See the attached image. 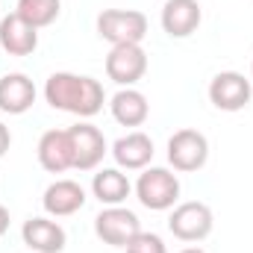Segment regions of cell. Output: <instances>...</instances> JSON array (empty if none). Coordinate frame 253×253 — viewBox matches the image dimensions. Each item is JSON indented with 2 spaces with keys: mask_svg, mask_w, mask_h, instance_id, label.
I'll return each instance as SVG.
<instances>
[{
  "mask_svg": "<svg viewBox=\"0 0 253 253\" xmlns=\"http://www.w3.org/2000/svg\"><path fill=\"white\" fill-rule=\"evenodd\" d=\"M109 112L121 126H141L150 115V103L138 88H121L109 100Z\"/></svg>",
  "mask_w": 253,
  "mask_h": 253,
  "instance_id": "e0dca14e",
  "label": "cell"
},
{
  "mask_svg": "<svg viewBox=\"0 0 253 253\" xmlns=\"http://www.w3.org/2000/svg\"><path fill=\"white\" fill-rule=\"evenodd\" d=\"M251 77H253V65H251Z\"/></svg>",
  "mask_w": 253,
  "mask_h": 253,
  "instance_id": "cb8c5ba5",
  "label": "cell"
},
{
  "mask_svg": "<svg viewBox=\"0 0 253 253\" xmlns=\"http://www.w3.org/2000/svg\"><path fill=\"white\" fill-rule=\"evenodd\" d=\"M68 132H71V147H74V168L77 171H94L103 162V156L109 153L103 132L88 121L68 126Z\"/></svg>",
  "mask_w": 253,
  "mask_h": 253,
  "instance_id": "9c48e42d",
  "label": "cell"
},
{
  "mask_svg": "<svg viewBox=\"0 0 253 253\" xmlns=\"http://www.w3.org/2000/svg\"><path fill=\"white\" fill-rule=\"evenodd\" d=\"M209 159V141L200 129H177L168 138V162L174 165V171L191 174L200 171Z\"/></svg>",
  "mask_w": 253,
  "mask_h": 253,
  "instance_id": "8992f818",
  "label": "cell"
},
{
  "mask_svg": "<svg viewBox=\"0 0 253 253\" xmlns=\"http://www.w3.org/2000/svg\"><path fill=\"white\" fill-rule=\"evenodd\" d=\"M44 100L59 112H71L77 118H91V115H97L103 109L106 91L94 77L56 71L44 83Z\"/></svg>",
  "mask_w": 253,
  "mask_h": 253,
  "instance_id": "6da1fadb",
  "label": "cell"
},
{
  "mask_svg": "<svg viewBox=\"0 0 253 253\" xmlns=\"http://www.w3.org/2000/svg\"><path fill=\"white\" fill-rule=\"evenodd\" d=\"M112 156L124 171H144L153 159V138L141 129H132L112 144Z\"/></svg>",
  "mask_w": 253,
  "mask_h": 253,
  "instance_id": "4fadbf2b",
  "label": "cell"
},
{
  "mask_svg": "<svg viewBox=\"0 0 253 253\" xmlns=\"http://www.w3.org/2000/svg\"><path fill=\"white\" fill-rule=\"evenodd\" d=\"M147 74V53L141 44H115L106 56V77L121 88H132Z\"/></svg>",
  "mask_w": 253,
  "mask_h": 253,
  "instance_id": "ba28073f",
  "label": "cell"
},
{
  "mask_svg": "<svg viewBox=\"0 0 253 253\" xmlns=\"http://www.w3.org/2000/svg\"><path fill=\"white\" fill-rule=\"evenodd\" d=\"M21 239L30 248V253H62L68 245L62 224L50 218H30L21 227Z\"/></svg>",
  "mask_w": 253,
  "mask_h": 253,
  "instance_id": "30bf717a",
  "label": "cell"
},
{
  "mask_svg": "<svg viewBox=\"0 0 253 253\" xmlns=\"http://www.w3.org/2000/svg\"><path fill=\"white\" fill-rule=\"evenodd\" d=\"M141 233V221L126 206H106L94 218V236L109 248H126Z\"/></svg>",
  "mask_w": 253,
  "mask_h": 253,
  "instance_id": "5b68a950",
  "label": "cell"
},
{
  "mask_svg": "<svg viewBox=\"0 0 253 253\" xmlns=\"http://www.w3.org/2000/svg\"><path fill=\"white\" fill-rule=\"evenodd\" d=\"M180 253H206V251H200V248H183Z\"/></svg>",
  "mask_w": 253,
  "mask_h": 253,
  "instance_id": "603a6c76",
  "label": "cell"
},
{
  "mask_svg": "<svg viewBox=\"0 0 253 253\" xmlns=\"http://www.w3.org/2000/svg\"><path fill=\"white\" fill-rule=\"evenodd\" d=\"M33 103H36V83L27 74L15 71L0 77V112L24 115L27 109H33Z\"/></svg>",
  "mask_w": 253,
  "mask_h": 253,
  "instance_id": "9a60e30c",
  "label": "cell"
},
{
  "mask_svg": "<svg viewBox=\"0 0 253 253\" xmlns=\"http://www.w3.org/2000/svg\"><path fill=\"white\" fill-rule=\"evenodd\" d=\"M9 144H12V132H9V126L0 121V159L6 156V150H9Z\"/></svg>",
  "mask_w": 253,
  "mask_h": 253,
  "instance_id": "44dd1931",
  "label": "cell"
},
{
  "mask_svg": "<svg viewBox=\"0 0 253 253\" xmlns=\"http://www.w3.org/2000/svg\"><path fill=\"white\" fill-rule=\"evenodd\" d=\"M39 165L50 174H62L74 168V147H71V132L68 129H47L39 138Z\"/></svg>",
  "mask_w": 253,
  "mask_h": 253,
  "instance_id": "7c38bea8",
  "label": "cell"
},
{
  "mask_svg": "<svg viewBox=\"0 0 253 253\" xmlns=\"http://www.w3.org/2000/svg\"><path fill=\"white\" fill-rule=\"evenodd\" d=\"M215 227V218H212V209L200 200H186V203H177L171 218H168V230L174 233V239L180 242H203Z\"/></svg>",
  "mask_w": 253,
  "mask_h": 253,
  "instance_id": "277c9868",
  "label": "cell"
},
{
  "mask_svg": "<svg viewBox=\"0 0 253 253\" xmlns=\"http://www.w3.org/2000/svg\"><path fill=\"white\" fill-rule=\"evenodd\" d=\"M124 251L126 253H168V248H165L162 236H156V233H144V230H141Z\"/></svg>",
  "mask_w": 253,
  "mask_h": 253,
  "instance_id": "ffe728a7",
  "label": "cell"
},
{
  "mask_svg": "<svg viewBox=\"0 0 253 253\" xmlns=\"http://www.w3.org/2000/svg\"><path fill=\"white\" fill-rule=\"evenodd\" d=\"M97 36L115 44H141L147 36V15L138 9H103L97 15Z\"/></svg>",
  "mask_w": 253,
  "mask_h": 253,
  "instance_id": "3957f363",
  "label": "cell"
},
{
  "mask_svg": "<svg viewBox=\"0 0 253 253\" xmlns=\"http://www.w3.org/2000/svg\"><path fill=\"white\" fill-rule=\"evenodd\" d=\"M6 230H9V209L0 203V236H6Z\"/></svg>",
  "mask_w": 253,
  "mask_h": 253,
  "instance_id": "7402d4cb",
  "label": "cell"
},
{
  "mask_svg": "<svg viewBox=\"0 0 253 253\" xmlns=\"http://www.w3.org/2000/svg\"><path fill=\"white\" fill-rule=\"evenodd\" d=\"M159 21L171 39H189L191 33H197L203 21V9L197 0H165Z\"/></svg>",
  "mask_w": 253,
  "mask_h": 253,
  "instance_id": "8fae6325",
  "label": "cell"
},
{
  "mask_svg": "<svg viewBox=\"0 0 253 253\" xmlns=\"http://www.w3.org/2000/svg\"><path fill=\"white\" fill-rule=\"evenodd\" d=\"M15 12H18L27 24H33L36 30H42V27H50V24L59 18L62 0H18Z\"/></svg>",
  "mask_w": 253,
  "mask_h": 253,
  "instance_id": "d6986e66",
  "label": "cell"
},
{
  "mask_svg": "<svg viewBox=\"0 0 253 253\" xmlns=\"http://www.w3.org/2000/svg\"><path fill=\"white\" fill-rule=\"evenodd\" d=\"M132 191V183L126 180L121 168H103L94 174L91 180V194L103 203V206H121Z\"/></svg>",
  "mask_w": 253,
  "mask_h": 253,
  "instance_id": "ac0fdd59",
  "label": "cell"
},
{
  "mask_svg": "<svg viewBox=\"0 0 253 253\" xmlns=\"http://www.w3.org/2000/svg\"><path fill=\"white\" fill-rule=\"evenodd\" d=\"M0 47L9 56H30L39 47V30L27 24L18 12H12L0 21Z\"/></svg>",
  "mask_w": 253,
  "mask_h": 253,
  "instance_id": "5bb4252c",
  "label": "cell"
},
{
  "mask_svg": "<svg viewBox=\"0 0 253 253\" xmlns=\"http://www.w3.org/2000/svg\"><path fill=\"white\" fill-rule=\"evenodd\" d=\"M42 206L50 218H68L85 206V189L77 180H56L44 189Z\"/></svg>",
  "mask_w": 253,
  "mask_h": 253,
  "instance_id": "2e32d148",
  "label": "cell"
},
{
  "mask_svg": "<svg viewBox=\"0 0 253 253\" xmlns=\"http://www.w3.org/2000/svg\"><path fill=\"white\" fill-rule=\"evenodd\" d=\"M253 85L239 71H221L209 83V103L221 112H239L251 103Z\"/></svg>",
  "mask_w": 253,
  "mask_h": 253,
  "instance_id": "52a82bcc",
  "label": "cell"
},
{
  "mask_svg": "<svg viewBox=\"0 0 253 253\" xmlns=\"http://www.w3.org/2000/svg\"><path fill=\"white\" fill-rule=\"evenodd\" d=\"M135 197L150 212L174 209L180 200V180L168 168H144L135 180Z\"/></svg>",
  "mask_w": 253,
  "mask_h": 253,
  "instance_id": "7a4b0ae2",
  "label": "cell"
}]
</instances>
